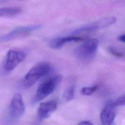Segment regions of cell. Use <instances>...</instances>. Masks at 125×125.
<instances>
[{
	"instance_id": "13",
	"label": "cell",
	"mask_w": 125,
	"mask_h": 125,
	"mask_svg": "<svg viewBox=\"0 0 125 125\" xmlns=\"http://www.w3.org/2000/svg\"><path fill=\"white\" fill-rule=\"evenodd\" d=\"M98 88V86L97 85L83 87L81 90V93L84 96H90L94 93Z\"/></svg>"
},
{
	"instance_id": "6",
	"label": "cell",
	"mask_w": 125,
	"mask_h": 125,
	"mask_svg": "<svg viewBox=\"0 0 125 125\" xmlns=\"http://www.w3.org/2000/svg\"><path fill=\"white\" fill-rule=\"evenodd\" d=\"M26 54L21 50H9L6 55L4 69L6 72L12 71L25 58Z\"/></svg>"
},
{
	"instance_id": "8",
	"label": "cell",
	"mask_w": 125,
	"mask_h": 125,
	"mask_svg": "<svg viewBox=\"0 0 125 125\" xmlns=\"http://www.w3.org/2000/svg\"><path fill=\"white\" fill-rule=\"evenodd\" d=\"M57 108V102L55 100L41 103L37 111L39 119L43 120L48 118L56 110Z\"/></svg>"
},
{
	"instance_id": "11",
	"label": "cell",
	"mask_w": 125,
	"mask_h": 125,
	"mask_svg": "<svg viewBox=\"0 0 125 125\" xmlns=\"http://www.w3.org/2000/svg\"><path fill=\"white\" fill-rule=\"evenodd\" d=\"M22 9L18 7L0 8V17H9L16 16L21 13Z\"/></svg>"
},
{
	"instance_id": "4",
	"label": "cell",
	"mask_w": 125,
	"mask_h": 125,
	"mask_svg": "<svg viewBox=\"0 0 125 125\" xmlns=\"http://www.w3.org/2000/svg\"><path fill=\"white\" fill-rule=\"evenodd\" d=\"M116 19L114 17L104 18L96 21H93L83 25L78 28L73 30L71 35H75L82 33H87L100 30L113 24L116 22Z\"/></svg>"
},
{
	"instance_id": "2",
	"label": "cell",
	"mask_w": 125,
	"mask_h": 125,
	"mask_svg": "<svg viewBox=\"0 0 125 125\" xmlns=\"http://www.w3.org/2000/svg\"><path fill=\"white\" fill-rule=\"evenodd\" d=\"M98 43V40L95 38L89 39L83 41L75 48V57L81 62H89L94 58L96 54Z\"/></svg>"
},
{
	"instance_id": "7",
	"label": "cell",
	"mask_w": 125,
	"mask_h": 125,
	"mask_svg": "<svg viewBox=\"0 0 125 125\" xmlns=\"http://www.w3.org/2000/svg\"><path fill=\"white\" fill-rule=\"evenodd\" d=\"M9 111L10 116L14 120L20 119L24 114L25 107L20 93H16L13 95L10 102Z\"/></svg>"
},
{
	"instance_id": "15",
	"label": "cell",
	"mask_w": 125,
	"mask_h": 125,
	"mask_svg": "<svg viewBox=\"0 0 125 125\" xmlns=\"http://www.w3.org/2000/svg\"><path fill=\"white\" fill-rule=\"evenodd\" d=\"M109 51L111 52V53H112L113 55H114L115 56H117V57H122V53L117 51L114 48H110Z\"/></svg>"
},
{
	"instance_id": "10",
	"label": "cell",
	"mask_w": 125,
	"mask_h": 125,
	"mask_svg": "<svg viewBox=\"0 0 125 125\" xmlns=\"http://www.w3.org/2000/svg\"><path fill=\"white\" fill-rule=\"evenodd\" d=\"M83 39L81 37L75 35H70L66 37H57L51 39L49 42L50 47L53 49H59L64 46L65 44L69 42H78L83 41Z\"/></svg>"
},
{
	"instance_id": "1",
	"label": "cell",
	"mask_w": 125,
	"mask_h": 125,
	"mask_svg": "<svg viewBox=\"0 0 125 125\" xmlns=\"http://www.w3.org/2000/svg\"><path fill=\"white\" fill-rule=\"evenodd\" d=\"M51 66L46 62H41L34 65L26 74L22 81V85L29 88L34 85L41 78L49 73Z\"/></svg>"
},
{
	"instance_id": "16",
	"label": "cell",
	"mask_w": 125,
	"mask_h": 125,
	"mask_svg": "<svg viewBox=\"0 0 125 125\" xmlns=\"http://www.w3.org/2000/svg\"><path fill=\"white\" fill-rule=\"evenodd\" d=\"M78 125H93V124L88 121H83L79 123Z\"/></svg>"
},
{
	"instance_id": "17",
	"label": "cell",
	"mask_w": 125,
	"mask_h": 125,
	"mask_svg": "<svg viewBox=\"0 0 125 125\" xmlns=\"http://www.w3.org/2000/svg\"><path fill=\"white\" fill-rule=\"evenodd\" d=\"M118 40L120 42H125V34H122L119 36L118 37Z\"/></svg>"
},
{
	"instance_id": "18",
	"label": "cell",
	"mask_w": 125,
	"mask_h": 125,
	"mask_svg": "<svg viewBox=\"0 0 125 125\" xmlns=\"http://www.w3.org/2000/svg\"><path fill=\"white\" fill-rule=\"evenodd\" d=\"M4 0L5 1V0Z\"/></svg>"
},
{
	"instance_id": "12",
	"label": "cell",
	"mask_w": 125,
	"mask_h": 125,
	"mask_svg": "<svg viewBox=\"0 0 125 125\" xmlns=\"http://www.w3.org/2000/svg\"><path fill=\"white\" fill-rule=\"evenodd\" d=\"M74 87L73 85L70 86L64 92L63 95V100L65 102L71 101L74 95Z\"/></svg>"
},
{
	"instance_id": "5",
	"label": "cell",
	"mask_w": 125,
	"mask_h": 125,
	"mask_svg": "<svg viewBox=\"0 0 125 125\" xmlns=\"http://www.w3.org/2000/svg\"><path fill=\"white\" fill-rule=\"evenodd\" d=\"M41 28V25L39 24L19 26L4 35L2 37L1 40L7 42L26 37Z\"/></svg>"
},
{
	"instance_id": "9",
	"label": "cell",
	"mask_w": 125,
	"mask_h": 125,
	"mask_svg": "<svg viewBox=\"0 0 125 125\" xmlns=\"http://www.w3.org/2000/svg\"><path fill=\"white\" fill-rule=\"evenodd\" d=\"M116 115V106L112 103L107 104L100 114L102 125H113Z\"/></svg>"
},
{
	"instance_id": "3",
	"label": "cell",
	"mask_w": 125,
	"mask_h": 125,
	"mask_svg": "<svg viewBox=\"0 0 125 125\" xmlns=\"http://www.w3.org/2000/svg\"><path fill=\"white\" fill-rule=\"evenodd\" d=\"M62 80V75H57L42 82L39 86L32 103L36 104L52 94L61 83Z\"/></svg>"
},
{
	"instance_id": "14",
	"label": "cell",
	"mask_w": 125,
	"mask_h": 125,
	"mask_svg": "<svg viewBox=\"0 0 125 125\" xmlns=\"http://www.w3.org/2000/svg\"><path fill=\"white\" fill-rule=\"evenodd\" d=\"M113 104L116 106H123L125 104V96L124 95L118 97L117 99H116L113 102H112Z\"/></svg>"
}]
</instances>
